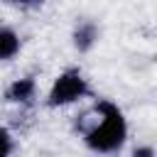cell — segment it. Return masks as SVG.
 Wrapping results in <instances>:
<instances>
[{
	"label": "cell",
	"instance_id": "cell-1",
	"mask_svg": "<svg viewBox=\"0 0 157 157\" xmlns=\"http://www.w3.org/2000/svg\"><path fill=\"white\" fill-rule=\"evenodd\" d=\"M93 113L98 115V120H93V125L83 132L86 147L101 155L118 152L128 137V123L123 110L113 101H98Z\"/></svg>",
	"mask_w": 157,
	"mask_h": 157
},
{
	"label": "cell",
	"instance_id": "cell-2",
	"mask_svg": "<svg viewBox=\"0 0 157 157\" xmlns=\"http://www.w3.org/2000/svg\"><path fill=\"white\" fill-rule=\"evenodd\" d=\"M88 93H91V86H88L86 76L78 69H66L54 78V83L47 93V105L49 108L69 105V103H76V101L86 98Z\"/></svg>",
	"mask_w": 157,
	"mask_h": 157
},
{
	"label": "cell",
	"instance_id": "cell-3",
	"mask_svg": "<svg viewBox=\"0 0 157 157\" xmlns=\"http://www.w3.org/2000/svg\"><path fill=\"white\" fill-rule=\"evenodd\" d=\"M34 91H37V83L32 76H25V78H15L10 86H7V101L12 103H29L34 98Z\"/></svg>",
	"mask_w": 157,
	"mask_h": 157
},
{
	"label": "cell",
	"instance_id": "cell-4",
	"mask_svg": "<svg viewBox=\"0 0 157 157\" xmlns=\"http://www.w3.org/2000/svg\"><path fill=\"white\" fill-rule=\"evenodd\" d=\"M20 34L10 27H0V61H10L20 54Z\"/></svg>",
	"mask_w": 157,
	"mask_h": 157
},
{
	"label": "cell",
	"instance_id": "cell-5",
	"mask_svg": "<svg viewBox=\"0 0 157 157\" xmlns=\"http://www.w3.org/2000/svg\"><path fill=\"white\" fill-rule=\"evenodd\" d=\"M96 42H98V27L93 22H81L74 29V47L78 52H88Z\"/></svg>",
	"mask_w": 157,
	"mask_h": 157
},
{
	"label": "cell",
	"instance_id": "cell-6",
	"mask_svg": "<svg viewBox=\"0 0 157 157\" xmlns=\"http://www.w3.org/2000/svg\"><path fill=\"white\" fill-rule=\"evenodd\" d=\"M12 150H15V140H12L10 130L0 125V157H10Z\"/></svg>",
	"mask_w": 157,
	"mask_h": 157
},
{
	"label": "cell",
	"instance_id": "cell-7",
	"mask_svg": "<svg viewBox=\"0 0 157 157\" xmlns=\"http://www.w3.org/2000/svg\"><path fill=\"white\" fill-rule=\"evenodd\" d=\"M132 157H155V150L150 145H140V147L132 150Z\"/></svg>",
	"mask_w": 157,
	"mask_h": 157
},
{
	"label": "cell",
	"instance_id": "cell-8",
	"mask_svg": "<svg viewBox=\"0 0 157 157\" xmlns=\"http://www.w3.org/2000/svg\"><path fill=\"white\" fill-rule=\"evenodd\" d=\"M5 2H10V5H42L47 0H5Z\"/></svg>",
	"mask_w": 157,
	"mask_h": 157
}]
</instances>
